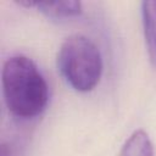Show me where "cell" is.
<instances>
[{"instance_id":"5","label":"cell","mask_w":156,"mask_h":156,"mask_svg":"<svg viewBox=\"0 0 156 156\" xmlns=\"http://www.w3.org/2000/svg\"><path fill=\"white\" fill-rule=\"evenodd\" d=\"M118 156H155L154 144L144 129L134 130L122 145Z\"/></svg>"},{"instance_id":"1","label":"cell","mask_w":156,"mask_h":156,"mask_svg":"<svg viewBox=\"0 0 156 156\" xmlns=\"http://www.w3.org/2000/svg\"><path fill=\"white\" fill-rule=\"evenodd\" d=\"M5 105L11 115L29 119L39 116L49 102V85L38 66L27 56L9 57L1 69Z\"/></svg>"},{"instance_id":"2","label":"cell","mask_w":156,"mask_h":156,"mask_svg":"<svg viewBox=\"0 0 156 156\" xmlns=\"http://www.w3.org/2000/svg\"><path fill=\"white\" fill-rule=\"evenodd\" d=\"M57 68L67 84L77 91L93 90L102 74V56L91 39L82 34L69 35L57 52Z\"/></svg>"},{"instance_id":"3","label":"cell","mask_w":156,"mask_h":156,"mask_svg":"<svg viewBox=\"0 0 156 156\" xmlns=\"http://www.w3.org/2000/svg\"><path fill=\"white\" fill-rule=\"evenodd\" d=\"M141 23L149 61L156 68V0L141 2Z\"/></svg>"},{"instance_id":"4","label":"cell","mask_w":156,"mask_h":156,"mask_svg":"<svg viewBox=\"0 0 156 156\" xmlns=\"http://www.w3.org/2000/svg\"><path fill=\"white\" fill-rule=\"evenodd\" d=\"M37 7L43 15L52 20H68L77 17L82 13L83 7L80 1H34Z\"/></svg>"}]
</instances>
